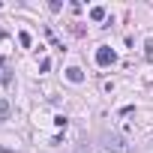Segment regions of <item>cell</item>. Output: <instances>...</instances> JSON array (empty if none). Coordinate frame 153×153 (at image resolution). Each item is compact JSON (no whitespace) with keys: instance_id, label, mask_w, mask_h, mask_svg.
Here are the masks:
<instances>
[{"instance_id":"cell-1","label":"cell","mask_w":153,"mask_h":153,"mask_svg":"<svg viewBox=\"0 0 153 153\" xmlns=\"http://www.w3.org/2000/svg\"><path fill=\"white\" fill-rule=\"evenodd\" d=\"M102 144H105V150H111V153H129V144H126L123 135H111V132H105V135H102Z\"/></svg>"},{"instance_id":"cell-2","label":"cell","mask_w":153,"mask_h":153,"mask_svg":"<svg viewBox=\"0 0 153 153\" xmlns=\"http://www.w3.org/2000/svg\"><path fill=\"white\" fill-rule=\"evenodd\" d=\"M96 63H99V66H111V63H117V54H114L108 45H102V48L96 51Z\"/></svg>"},{"instance_id":"cell-3","label":"cell","mask_w":153,"mask_h":153,"mask_svg":"<svg viewBox=\"0 0 153 153\" xmlns=\"http://www.w3.org/2000/svg\"><path fill=\"white\" fill-rule=\"evenodd\" d=\"M66 78H69L72 84H81V81H84V72H81L78 66H69V69H66Z\"/></svg>"},{"instance_id":"cell-4","label":"cell","mask_w":153,"mask_h":153,"mask_svg":"<svg viewBox=\"0 0 153 153\" xmlns=\"http://www.w3.org/2000/svg\"><path fill=\"white\" fill-rule=\"evenodd\" d=\"M9 99H0V120H9Z\"/></svg>"},{"instance_id":"cell-5","label":"cell","mask_w":153,"mask_h":153,"mask_svg":"<svg viewBox=\"0 0 153 153\" xmlns=\"http://www.w3.org/2000/svg\"><path fill=\"white\" fill-rule=\"evenodd\" d=\"M90 18H93V21H102V18H105V6H93V9H90Z\"/></svg>"},{"instance_id":"cell-6","label":"cell","mask_w":153,"mask_h":153,"mask_svg":"<svg viewBox=\"0 0 153 153\" xmlns=\"http://www.w3.org/2000/svg\"><path fill=\"white\" fill-rule=\"evenodd\" d=\"M18 42H21L24 48H30V42H33V39H30V33H27V30H21V33H18Z\"/></svg>"},{"instance_id":"cell-7","label":"cell","mask_w":153,"mask_h":153,"mask_svg":"<svg viewBox=\"0 0 153 153\" xmlns=\"http://www.w3.org/2000/svg\"><path fill=\"white\" fill-rule=\"evenodd\" d=\"M144 57H147V60H153V39H147V42H144Z\"/></svg>"},{"instance_id":"cell-8","label":"cell","mask_w":153,"mask_h":153,"mask_svg":"<svg viewBox=\"0 0 153 153\" xmlns=\"http://www.w3.org/2000/svg\"><path fill=\"white\" fill-rule=\"evenodd\" d=\"M66 123H69V120H66V114H57V117H54V126H60V129H66Z\"/></svg>"},{"instance_id":"cell-9","label":"cell","mask_w":153,"mask_h":153,"mask_svg":"<svg viewBox=\"0 0 153 153\" xmlns=\"http://www.w3.org/2000/svg\"><path fill=\"white\" fill-rule=\"evenodd\" d=\"M78 153H90V150H87V147H81V150H78Z\"/></svg>"},{"instance_id":"cell-10","label":"cell","mask_w":153,"mask_h":153,"mask_svg":"<svg viewBox=\"0 0 153 153\" xmlns=\"http://www.w3.org/2000/svg\"><path fill=\"white\" fill-rule=\"evenodd\" d=\"M0 66H3V60H0Z\"/></svg>"}]
</instances>
